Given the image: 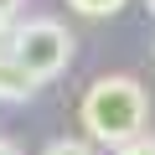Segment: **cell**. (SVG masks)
Wrapping results in <instances>:
<instances>
[{"label": "cell", "instance_id": "6da1fadb", "mask_svg": "<svg viewBox=\"0 0 155 155\" xmlns=\"http://www.w3.org/2000/svg\"><path fill=\"white\" fill-rule=\"evenodd\" d=\"M150 124V93L134 83V78H98V83L83 93V129H88V145H129L140 140Z\"/></svg>", "mask_w": 155, "mask_h": 155}, {"label": "cell", "instance_id": "7a4b0ae2", "mask_svg": "<svg viewBox=\"0 0 155 155\" xmlns=\"http://www.w3.org/2000/svg\"><path fill=\"white\" fill-rule=\"evenodd\" d=\"M11 62L41 88V83H52V78L67 72V62H72V31L62 21H52V16H36V21H26V26L11 31Z\"/></svg>", "mask_w": 155, "mask_h": 155}, {"label": "cell", "instance_id": "3957f363", "mask_svg": "<svg viewBox=\"0 0 155 155\" xmlns=\"http://www.w3.org/2000/svg\"><path fill=\"white\" fill-rule=\"evenodd\" d=\"M31 93H36V83H31V78L5 57V62H0V104H26Z\"/></svg>", "mask_w": 155, "mask_h": 155}, {"label": "cell", "instance_id": "277c9868", "mask_svg": "<svg viewBox=\"0 0 155 155\" xmlns=\"http://www.w3.org/2000/svg\"><path fill=\"white\" fill-rule=\"evenodd\" d=\"M67 5H72V11H83V16H114L124 0H67Z\"/></svg>", "mask_w": 155, "mask_h": 155}, {"label": "cell", "instance_id": "5b68a950", "mask_svg": "<svg viewBox=\"0 0 155 155\" xmlns=\"http://www.w3.org/2000/svg\"><path fill=\"white\" fill-rule=\"evenodd\" d=\"M47 155H93V145H88V140H52Z\"/></svg>", "mask_w": 155, "mask_h": 155}, {"label": "cell", "instance_id": "8992f818", "mask_svg": "<svg viewBox=\"0 0 155 155\" xmlns=\"http://www.w3.org/2000/svg\"><path fill=\"white\" fill-rule=\"evenodd\" d=\"M114 155H155V134H140V140H129V145H119Z\"/></svg>", "mask_w": 155, "mask_h": 155}, {"label": "cell", "instance_id": "52a82bcc", "mask_svg": "<svg viewBox=\"0 0 155 155\" xmlns=\"http://www.w3.org/2000/svg\"><path fill=\"white\" fill-rule=\"evenodd\" d=\"M21 5H26V0H0V21H5V26H11V16H16Z\"/></svg>", "mask_w": 155, "mask_h": 155}, {"label": "cell", "instance_id": "ba28073f", "mask_svg": "<svg viewBox=\"0 0 155 155\" xmlns=\"http://www.w3.org/2000/svg\"><path fill=\"white\" fill-rule=\"evenodd\" d=\"M5 57H11V26L0 21V62H5Z\"/></svg>", "mask_w": 155, "mask_h": 155}, {"label": "cell", "instance_id": "9c48e42d", "mask_svg": "<svg viewBox=\"0 0 155 155\" xmlns=\"http://www.w3.org/2000/svg\"><path fill=\"white\" fill-rule=\"evenodd\" d=\"M0 155H21V150H16V140H0Z\"/></svg>", "mask_w": 155, "mask_h": 155}, {"label": "cell", "instance_id": "30bf717a", "mask_svg": "<svg viewBox=\"0 0 155 155\" xmlns=\"http://www.w3.org/2000/svg\"><path fill=\"white\" fill-rule=\"evenodd\" d=\"M145 5H150V16H155V0H145Z\"/></svg>", "mask_w": 155, "mask_h": 155}]
</instances>
